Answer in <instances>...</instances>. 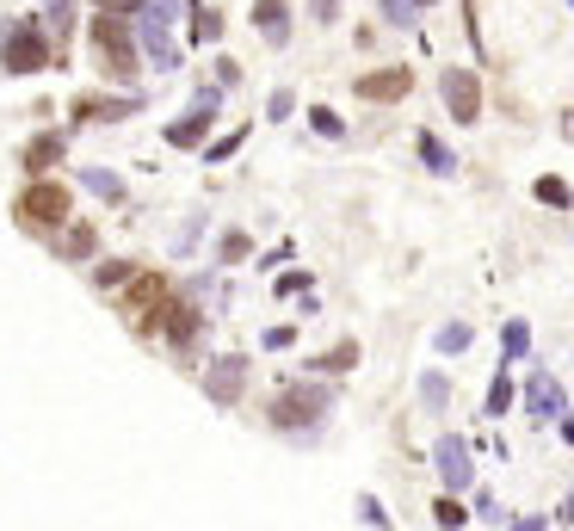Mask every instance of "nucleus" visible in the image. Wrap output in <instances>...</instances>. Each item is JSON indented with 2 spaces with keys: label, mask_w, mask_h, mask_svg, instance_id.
<instances>
[{
  "label": "nucleus",
  "mask_w": 574,
  "mask_h": 531,
  "mask_svg": "<svg viewBox=\"0 0 574 531\" xmlns=\"http://www.w3.org/2000/svg\"><path fill=\"white\" fill-rule=\"evenodd\" d=\"M173 19H179V0H142V7L130 13V25H136V50L149 56V62L161 68V75H167V68H179Z\"/></svg>",
  "instance_id": "1"
},
{
  "label": "nucleus",
  "mask_w": 574,
  "mask_h": 531,
  "mask_svg": "<svg viewBox=\"0 0 574 531\" xmlns=\"http://www.w3.org/2000/svg\"><path fill=\"white\" fill-rule=\"evenodd\" d=\"M334 408V389L328 383H297V389H278L272 402V427H291V433H309L321 427V414Z\"/></svg>",
  "instance_id": "2"
},
{
  "label": "nucleus",
  "mask_w": 574,
  "mask_h": 531,
  "mask_svg": "<svg viewBox=\"0 0 574 531\" xmlns=\"http://www.w3.org/2000/svg\"><path fill=\"white\" fill-rule=\"evenodd\" d=\"M0 68H7V75H38V68H50L44 25H13L7 44H0Z\"/></svg>",
  "instance_id": "3"
},
{
  "label": "nucleus",
  "mask_w": 574,
  "mask_h": 531,
  "mask_svg": "<svg viewBox=\"0 0 574 531\" xmlns=\"http://www.w3.org/2000/svg\"><path fill=\"white\" fill-rule=\"evenodd\" d=\"M93 50L105 56V68H112L118 81H130L136 44H130V31H124V13H99V19H93Z\"/></svg>",
  "instance_id": "4"
},
{
  "label": "nucleus",
  "mask_w": 574,
  "mask_h": 531,
  "mask_svg": "<svg viewBox=\"0 0 574 531\" xmlns=\"http://www.w3.org/2000/svg\"><path fill=\"white\" fill-rule=\"evenodd\" d=\"M439 93H445V112H451L457 124H476V118H482V81L470 75V68H445Z\"/></svg>",
  "instance_id": "5"
},
{
  "label": "nucleus",
  "mask_w": 574,
  "mask_h": 531,
  "mask_svg": "<svg viewBox=\"0 0 574 531\" xmlns=\"http://www.w3.org/2000/svg\"><path fill=\"white\" fill-rule=\"evenodd\" d=\"M241 389H247V359H241V352L210 359V371H204V396H210V402L229 408V402H241Z\"/></svg>",
  "instance_id": "6"
},
{
  "label": "nucleus",
  "mask_w": 574,
  "mask_h": 531,
  "mask_svg": "<svg viewBox=\"0 0 574 531\" xmlns=\"http://www.w3.org/2000/svg\"><path fill=\"white\" fill-rule=\"evenodd\" d=\"M62 217H68V192H62V186H50V180H44V186H31V192L19 198V223H25V229H56Z\"/></svg>",
  "instance_id": "7"
},
{
  "label": "nucleus",
  "mask_w": 574,
  "mask_h": 531,
  "mask_svg": "<svg viewBox=\"0 0 574 531\" xmlns=\"http://www.w3.org/2000/svg\"><path fill=\"white\" fill-rule=\"evenodd\" d=\"M433 464H439V482H445L451 494H463V488L476 482V464H470V445H463L457 433H445V439H439V451H433Z\"/></svg>",
  "instance_id": "8"
},
{
  "label": "nucleus",
  "mask_w": 574,
  "mask_h": 531,
  "mask_svg": "<svg viewBox=\"0 0 574 531\" xmlns=\"http://www.w3.org/2000/svg\"><path fill=\"white\" fill-rule=\"evenodd\" d=\"M519 396H525V414H531V420H562V408H568V396H562V383H556L550 371H531V377H525V389H519Z\"/></svg>",
  "instance_id": "9"
},
{
  "label": "nucleus",
  "mask_w": 574,
  "mask_h": 531,
  "mask_svg": "<svg viewBox=\"0 0 574 531\" xmlns=\"http://www.w3.org/2000/svg\"><path fill=\"white\" fill-rule=\"evenodd\" d=\"M124 309L136 315V328H155V322H161V309H167V291H161V278H142V285L124 297Z\"/></svg>",
  "instance_id": "10"
},
{
  "label": "nucleus",
  "mask_w": 574,
  "mask_h": 531,
  "mask_svg": "<svg viewBox=\"0 0 574 531\" xmlns=\"http://www.w3.org/2000/svg\"><path fill=\"white\" fill-rule=\"evenodd\" d=\"M130 112H142V99H93V93H87V99L75 105V124H93V118H99V124H118V118H130Z\"/></svg>",
  "instance_id": "11"
},
{
  "label": "nucleus",
  "mask_w": 574,
  "mask_h": 531,
  "mask_svg": "<svg viewBox=\"0 0 574 531\" xmlns=\"http://www.w3.org/2000/svg\"><path fill=\"white\" fill-rule=\"evenodd\" d=\"M408 81V68H377V75H358V99H402Z\"/></svg>",
  "instance_id": "12"
},
{
  "label": "nucleus",
  "mask_w": 574,
  "mask_h": 531,
  "mask_svg": "<svg viewBox=\"0 0 574 531\" xmlns=\"http://www.w3.org/2000/svg\"><path fill=\"white\" fill-rule=\"evenodd\" d=\"M210 124H217V112H204V105H192V118H179V124H167V143H173V149H198Z\"/></svg>",
  "instance_id": "13"
},
{
  "label": "nucleus",
  "mask_w": 574,
  "mask_h": 531,
  "mask_svg": "<svg viewBox=\"0 0 574 531\" xmlns=\"http://www.w3.org/2000/svg\"><path fill=\"white\" fill-rule=\"evenodd\" d=\"M284 7H291V0H260L254 7V25L266 31V44H291V19H284Z\"/></svg>",
  "instance_id": "14"
},
{
  "label": "nucleus",
  "mask_w": 574,
  "mask_h": 531,
  "mask_svg": "<svg viewBox=\"0 0 574 531\" xmlns=\"http://www.w3.org/2000/svg\"><path fill=\"white\" fill-rule=\"evenodd\" d=\"M167 309H173V315H167V340H173V346H192V340L204 334V315L186 309V303H167Z\"/></svg>",
  "instance_id": "15"
},
{
  "label": "nucleus",
  "mask_w": 574,
  "mask_h": 531,
  "mask_svg": "<svg viewBox=\"0 0 574 531\" xmlns=\"http://www.w3.org/2000/svg\"><path fill=\"white\" fill-rule=\"evenodd\" d=\"M81 186H87L93 198H105V204H124V180H118L112 167H87V173H81Z\"/></svg>",
  "instance_id": "16"
},
{
  "label": "nucleus",
  "mask_w": 574,
  "mask_h": 531,
  "mask_svg": "<svg viewBox=\"0 0 574 531\" xmlns=\"http://www.w3.org/2000/svg\"><path fill=\"white\" fill-rule=\"evenodd\" d=\"M420 161H426V167H433V173H439V180H451V173H457V155H451V149L439 143V136H433V130H420Z\"/></svg>",
  "instance_id": "17"
},
{
  "label": "nucleus",
  "mask_w": 574,
  "mask_h": 531,
  "mask_svg": "<svg viewBox=\"0 0 574 531\" xmlns=\"http://www.w3.org/2000/svg\"><path fill=\"white\" fill-rule=\"evenodd\" d=\"M500 359H507V365L531 359V328H525V322H507V328H500Z\"/></svg>",
  "instance_id": "18"
},
{
  "label": "nucleus",
  "mask_w": 574,
  "mask_h": 531,
  "mask_svg": "<svg viewBox=\"0 0 574 531\" xmlns=\"http://www.w3.org/2000/svg\"><path fill=\"white\" fill-rule=\"evenodd\" d=\"M513 402H519V389H513V377H507V371H500V377L488 383V402H482V414H488V420H500V414H507Z\"/></svg>",
  "instance_id": "19"
},
{
  "label": "nucleus",
  "mask_w": 574,
  "mask_h": 531,
  "mask_svg": "<svg viewBox=\"0 0 574 531\" xmlns=\"http://www.w3.org/2000/svg\"><path fill=\"white\" fill-rule=\"evenodd\" d=\"M62 143H68V136H62V130H56V136H38V143H31V149H25V167H31V173H44V167H50V161L62 155Z\"/></svg>",
  "instance_id": "20"
},
{
  "label": "nucleus",
  "mask_w": 574,
  "mask_h": 531,
  "mask_svg": "<svg viewBox=\"0 0 574 531\" xmlns=\"http://www.w3.org/2000/svg\"><path fill=\"white\" fill-rule=\"evenodd\" d=\"M470 340H476V334H470V322H445V328H439V340H433V346H439V352H445V359H457V352H470Z\"/></svg>",
  "instance_id": "21"
},
{
  "label": "nucleus",
  "mask_w": 574,
  "mask_h": 531,
  "mask_svg": "<svg viewBox=\"0 0 574 531\" xmlns=\"http://www.w3.org/2000/svg\"><path fill=\"white\" fill-rule=\"evenodd\" d=\"M352 365H358V340H340L315 359V371H352Z\"/></svg>",
  "instance_id": "22"
},
{
  "label": "nucleus",
  "mask_w": 574,
  "mask_h": 531,
  "mask_svg": "<svg viewBox=\"0 0 574 531\" xmlns=\"http://www.w3.org/2000/svg\"><path fill=\"white\" fill-rule=\"evenodd\" d=\"M531 192H537V204H556V210H568V204H574V192H568V180H556V173H544V180H537Z\"/></svg>",
  "instance_id": "23"
},
{
  "label": "nucleus",
  "mask_w": 574,
  "mask_h": 531,
  "mask_svg": "<svg viewBox=\"0 0 574 531\" xmlns=\"http://www.w3.org/2000/svg\"><path fill=\"white\" fill-rule=\"evenodd\" d=\"M420 402H426V408H445V402H451L445 371H426V377H420Z\"/></svg>",
  "instance_id": "24"
},
{
  "label": "nucleus",
  "mask_w": 574,
  "mask_h": 531,
  "mask_svg": "<svg viewBox=\"0 0 574 531\" xmlns=\"http://www.w3.org/2000/svg\"><path fill=\"white\" fill-rule=\"evenodd\" d=\"M241 143H247V130H229V136H217V143H204V161L217 167V161H229V155H241Z\"/></svg>",
  "instance_id": "25"
},
{
  "label": "nucleus",
  "mask_w": 574,
  "mask_h": 531,
  "mask_svg": "<svg viewBox=\"0 0 574 531\" xmlns=\"http://www.w3.org/2000/svg\"><path fill=\"white\" fill-rule=\"evenodd\" d=\"M247 254H254V241H247L241 229H229V235H223V247H217V260H223V266H241Z\"/></svg>",
  "instance_id": "26"
},
{
  "label": "nucleus",
  "mask_w": 574,
  "mask_h": 531,
  "mask_svg": "<svg viewBox=\"0 0 574 531\" xmlns=\"http://www.w3.org/2000/svg\"><path fill=\"white\" fill-rule=\"evenodd\" d=\"M309 124H315V136H328V143H340V136H346V124L328 112V105H315V112H309Z\"/></svg>",
  "instance_id": "27"
},
{
  "label": "nucleus",
  "mask_w": 574,
  "mask_h": 531,
  "mask_svg": "<svg viewBox=\"0 0 574 531\" xmlns=\"http://www.w3.org/2000/svg\"><path fill=\"white\" fill-rule=\"evenodd\" d=\"M383 19L389 25H414L420 19V0H383Z\"/></svg>",
  "instance_id": "28"
},
{
  "label": "nucleus",
  "mask_w": 574,
  "mask_h": 531,
  "mask_svg": "<svg viewBox=\"0 0 574 531\" xmlns=\"http://www.w3.org/2000/svg\"><path fill=\"white\" fill-rule=\"evenodd\" d=\"M192 38H198V44H217V38H223V13H198Z\"/></svg>",
  "instance_id": "29"
},
{
  "label": "nucleus",
  "mask_w": 574,
  "mask_h": 531,
  "mask_svg": "<svg viewBox=\"0 0 574 531\" xmlns=\"http://www.w3.org/2000/svg\"><path fill=\"white\" fill-rule=\"evenodd\" d=\"M463 519H470V513H463V507H457V494L445 488V501L433 507V525H463Z\"/></svg>",
  "instance_id": "30"
},
{
  "label": "nucleus",
  "mask_w": 574,
  "mask_h": 531,
  "mask_svg": "<svg viewBox=\"0 0 574 531\" xmlns=\"http://www.w3.org/2000/svg\"><path fill=\"white\" fill-rule=\"evenodd\" d=\"M62 254H68V260H81V254H93V229H68V241H62Z\"/></svg>",
  "instance_id": "31"
},
{
  "label": "nucleus",
  "mask_w": 574,
  "mask_h": 531,
  "mask_svg": "<svg viewBox=\"0 0 574 531\" xmlns=\"http://www.w3.org/2000/svg\"><path fill=\"white\" fill-rule=\"evenodd\" d=\"M358 519H365V525H389V513H383L377 494H358Z\"/></svg>",
  "instance_id": "32"
},
{
  "label": "nucleus",
  "mask_w": 574,
  "mask_h": 531,
  "mask_svg": "<svg viewBox=\"0 0 574 531\" xmlns=\"http://www.w3.org/2000/svg\"><path fill=\"white\" fill-rule=\"evenodd\" d=\"M68 25H75V7H68V0H50V31H56V38H62Z\"/></svg>",
  "instance_id": "33"
},
{
  "label": "nucleus",
  "mask_w": 574,
  "mask_h": 531,
  "mask_svg": "<svg viewBox=\"0 0 574 531\" xmlns=\"http://www.w3.org/2000/svg\"><path fill=\"white\" fill-rule=\"evenodd\" d=\"M291 112H297V99H291V93L278 87V93H272V105H266V118H278V124H284V118H291Z\"/></svg>",
  "instance_id": "34"
},
{
  "label": "nucleus",
  "mask_w": 574,
  "mask_h": 531,
  "mask_svg": "<svg viewBox=\"0 0 574 531\" xmlns=\"http://www.w3.org/2000/svg\"><path fill=\"white\" fill-rule=\"evenodd\" d=\"M266 352H284V346H297V328H266V340H260Z\"/></svg>",
  "instance_id": "35"
},
{
  "label": "nucleus",
  "mask_w": 574,
  "mask_h": 531,
  "mask_svg": "<svg viewBox=\"0 0 574 531\" xmlns=\"http://www.w3.org/2000/svg\"><path fill=\"white\" fill-rule=\"evenodd\" d=\"M198 235H204V210H192V223H186V229H179V241H173V247H179V254H186V247H192Z\"/></svg>",
  "instance_id": "36"
},
{
  "label": "nucleus",
  "mask_w": 574,
  "mask_h": 531,
  "mask_svg": "<svg viewBox=\"0 0 574 531\" xmlns=\"http://www.w3.org/2000/svg\"><path fill=\"white\" fill-rule=\"evenodd\" d=\"M476 519H488V525H507V513H500V501H494V494H482V501H476Z\"/></svg>",
  "instance_id": "37"
},
{
  "label": "nucleus",
  "mask_w": 574,
  "mask_h": 531,
  "mask_svg": "<svg viewBox=\"0 0 574 531\" xmlns=\"http://www.w3.org/2000/svg\"><path fill=\"white\" fill-rule=\"evenodd\" d=\"M291 291H309V272H284L278 278V297H291Z\"/></svg>",
  "instance_id": "38"
},
{
  "label": "nucleus",
  "mask_w": 574,
  "mask_h": 531,
  "mask_svg": "<svg viewBox=\"0 0 574 531\" xmlns=\"http://www.w3.org/2000/svg\"><path fill=\"white\" fill-rule=\"evenodd\" d=\"M309 13H315L321 25H334V19H340V0H309Z\"/></svg>",
  "instance_id": "39"
},
{
  "label": "nucleus",
  "mask_w": 574,
  "mask_h": 531,
  "mask_svg": "<svg viewBox=\"0 0 574 531\" xmlns=\"http://www.w3.org/2000/svg\"><path fill=\"white\" fill-rule=\"evenodd\" d=\"M93 7H99V13H136L142 0H93Z\"/></svg>",
  "instance_id": "40"
},
{
  "label": "nucleus",
  "mask_w": 574,
  "mask_h": 531,
  "mask_svg": "<svg viewBox=\"0 0 574 531\" xmlns=\"http://www.w3.org/2000/svg\"><path fill=\"white\" fill-rule=\"evenodd\" d=\"M562 439L574 445V408H562Z\"/></svg>",
  "instance_id": "41"
},
{
  "label": "nucleus",
  "mask_w": 574,
  "mask_h": 531,
  "mask_svg": "<svg viewBox=\"0 0 574 531\" xmlns=\"http://www.w3.org/2000/svg\"><path fill=\"white\" fill-rule=\"evenodd\" d=\"M556 519H562V525H574V494H568V507H562V513H556Z\"/></svg>",
  "instance_id": "42"
},
{
  "label": "nucleus",
  "mask_w": 574,
  "mask_h": 531,
  "mask_svg": "<svg viewBox=\"0 0 574 531\" xmlns=\"http://www.w3.org/2000/svg\"><path fill=\"white\" fill-rule=\"evenodd\" d=\"M420 7H433V0H420Z\"/></svg>",
  "instance_id": "43"
},
{
  "label": "nucleus",
  "mask_w": 574,
  "mask_h": 531,
  "mask_svg": "<svg viewBox=\"0 0 574 531\" xmlns=\"http://www.w3.org/2000/svg\"><path fill=\"white\" fill-rule=\"evenodd\" d=\"M568 7H574V0H568Z\"/></svg>",
  "instance_id": "44"
}]
</instances>
